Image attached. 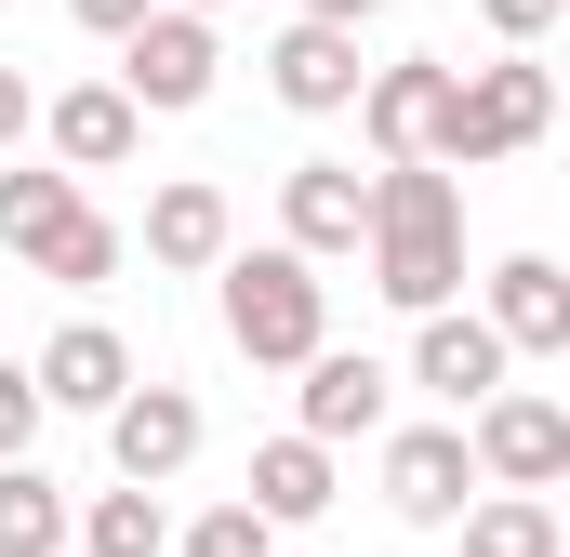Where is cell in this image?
Returning <instances> with one entry per match:
<instances>
[{"mask_svg":"<svg viewBox=\"0 0 570 557\" xmlns=\"http://www.w3.org/2000/svg\"><path fill=\"white\" fill-rule=\"evenodd\" d=\"M358 253H372V292H385L399 319H438V305L464 292V186L425 173V159H385V173H372Z\"/></svg>","mask_w":570,"mask_h":557,"instance_id":"obj_1","label":"cell"},{"mask_svg":"<svg viewBox=\"0 0 570 557\" xmlns=\"http://www.w3.org/2000/svg\"><path fill=\"white\" fill-rule=\"evenodd\" d=\"M213 278H226V345H239L253 372H305V359L332 345V278L305 266V253L266 240V253H226Z\"/></svg>","mask_w":570,"mask_h":557,"instance_id":"obj_2","label":"cell"},{"mask_svg":"<svg viewBox=\"0 0 570 557\" xmlns=\"http://www.w3.org/2000/svg\"><path fill=\"white\" fill-rule=\"evenodd\" d=\"M558 120V80L531 67V53H491V67H451V107H438V173H491V159H518V146H544Z\"/></svg>","mask_w":570,"mask_h":557,"instance_id":"obj_3","label":"cell"},{"mask_svg":"<svg viewBox=\"0 0 570 557\" xmlns=\"http://www.w3.org/2000/svg\"><path fill=\"white\" fill-rule=\"evenodd\" d=\"M213 67H226V40H213L199 13H146L134 40H120V94H134V120H186V107H213Z\"/></svg>","mask_w":570,"mask_h":557,"instance_id":"obj_4","label":"cell"},{"mask_svg":"<svg viewBox=\"0 0 570 557\" xmlns=\"http://www.w3.org/2000/svg\"><path fill=\"white\" fill-rule=\"evenodd\" d=\"M464 465H478L491 491H558V478H570V412H558V399H531V385H504V399H478Z\"/></svg>","mask_w":570,"mask_h":557,"instance_id":"obj_5","label":"cell"},{"mask_svg":"<svg viewBox=\"0 0 570 557\" xmlns=\"http://www.w3.org/2000/svg\"><path fill=\"white\" fill-rule=\"evenodd\" d=\"M107 465H120V491L186 478V465H199V399H186V385H120V412H107Z\"/></svg>","mask_w":570,"mask_h":557,"instance_id":"obj_6","label":"cell"},{"mask_svg":"<svg viewBox=\"0 0 570 557\" xmlns=\"http://www.w3.org/2000/svg\"><path fill=\"white\" fill-rule=\"evenodd\" d=\"M358 226H372V173H358V159H292V186H279V253L332 266V253H358Z\"/></svg>","mask_w":570,"mask_h":557,"instance_id":"obj_7","label":"cell"},{"mask_svg":"<svg viewBox=\"0 0 570 557\" xmlns=\"http://www.w3.org/2000/svg\"><path fill=\"white\" fill-rule=\"evenodd\" d=\"M438 107H451V67H438V53L372 67V80H358V134H372V159H425V146H438ZM425 173H438V159H425Z\"/></svg>","mask_w":570,"mask_h":557,"instance_id":"obj_8","label":"cell"},{"mask_svg":"<svg viewBox=\"0 0 570 557\" xmlns=\"http://www.w3.org/2000/svg\"><path fill=\"white\" fill-rule=\"evenodd\" d=\"M358 80H372V67H358V27H305V13H292L279 40H266V94H279V107H305V120L358 107Z\"/></svg>","mask_w":570,"mask_h":557,"instance_id":"obj_9","label":"cell"},{"mask_svg":"<svg viewBox=\"0 0 570 557\" xmlns=\"http://www.w3.org/2000/svg\"><path fill=\"white\" fill-rule=\"evenodd\" d=\"M385 385H399V372H385L372 345H318V359H305V424H292V438H318V451L385 438Z\"/></svg>","mask_w":570,"mask_h":557,"instance_id":"obj_10","label":"cell"},{"mask_svg":"<svg viewBox=\"0 0 570 557\" xmlns=\"http://www.w3.org/2000/svg\"><path fill=\"white\" fill-rule=\"evenodd\" d=\"M464 491H478L464 424H412V438H385V505H399L412 531H451V518H464Z\"/></svg>","mask_w":570,"mask_h":557,"instance_id":"obj_11","label":"cell"},{"mask_svg":"<svg viewBox=\"0 0 570 557\" xmlns=\"http://www.w3.org/2000/svg\"><path fill=\"white\" fill-rule=\"evenodd\" d=\"M40 146H53V173H120V159L146 146V120H134L120 80H67V94L40 107Z\"/></svg>","mask_w":570,"mask_h":557,"instance_id":"obj_12","label":"cell"},{"mask_svg":"<svg viewBox=\"0 0 570 557\" xmlns=\"http://www.w3.org/2000/svg\"><path fill=\"white\" fill-rule=\"evenodd\" d=\"M40 412H120V385H134V345L107 332V319H67L53 345H40Z\"/></svg>","mask_w":570,"mask_h":557,"instance_id":"obj_13","label":"cell"},{"mask_svg":"<svg viewBox=\"0 0 570 557\" xmlns=\"http://www.w3.org/2000/svg\"><path fill=\"white\" fill-rule=\"evenodd\" d=\"M412 385H438L451 412L504 399V345H491V319H464V305H438V319H412Z\"/></svg>","mask_w":570,"mask_h":557,"instance_id":"obj_14","label":"cell"},{"mask_svg":"<svg viewBox=\"0 0 570 557\" xmlns=\"http://www.w3.org/2000/svg\"><path fill=\"white\" fill-rule=\"evenodd\" d=\"M491 345H504V359H558L570 345V278L544 266V253H504V266H491Z\"/></svg>","mask_w":570,"mask_h":557,"instance_id":"obj_15","label":"cell"},{"mask_svg":"<svg viewBox=\"0 0 570 557\" xmlns=\"http://www.w3.org/2000/svg\"><path fill=\"white\" fill-rule=\"evenodd\" d=\"M226 253H239V213H226V186H199V173H186V186H159V199H146V266L213 278Z\"/></svg>","mask_w":570,"mask_h":557,"instance_id":"obj_16","label":"cell"},{"mask_svg":"<svg viewBox=\"0 0 570 557\" xmlns=\"http://www.w3.org/2000/svg\"><path fill=\"white\" fill-rule=\"evenodd\" d=\"M239 505H253L266 531L332 518V451H318V438H266V451H253V478H239Z\"/></svg>","mask_w":570,"mask_h":557,"instance_id":"obj_17","label":"cell"},{"mask_svg":"<svg viewBox=\"0 0 570 557\" xmlns=\"http://www.w3.org/2000/svg\"><path fill=\"white\" fill-rule=\"evenodd\" d=\"M67 213H80V173H53V159H40V173H0V253H13V266H40V240H53Z\"/></svg>","mask_w":570,"mask_h":557,"instance_id":"obj_18","label":"cell"},{"mask_svg":"<svg viewBox=\"0 0 570 557\" xmlns=\"http://www.w3.org/2000/svg\"><path fill=\"white\" fill-rule=\"evenodd\" d=\"M80 557H173V505L159 491H94V518H67Z\"/></svg>","mask_w":570,"mask_h":557,"instance_id":"obj_19","label":"cell"},{"mask_svg":"<svg viewBox=\"0 0 570 557\" xmlns=\"http://www.w3.org/2000/svg\"><path fill=\"white\" fill-rule=\"evenodd\" d=\"M0 557H67V491L40 465H0Z\"/></svg>","mask_w":570,"mask_h":557,"instance_id":"obj_20","label":"cell"},{"mask_svg":"<svg viewBox=\"0 0 570 557\" xmlns=\"http://www.w3.org/2000/svg\"><path fill=\"white\" fill-rule=\"evenodd\" d=\"M464 557H558V505H544V491H491V505H464Z\"/></svg>","mask_w":570,"mask_h":557,"instance_id":"obj_21","label":"cell"},{"mask_svg":"<svg viewBox=\"0 0 570 557\" xmlns=\"http://www.w3.org/2000/svg\"><path fill=\"white\" fill-rule=\"evenodd\" d=\"M40 278H67V292H107V278H120V226H107V213L80 199V213H67V226L40 240Z\"/></svg>","mask_w":570,"mask_h":557,"instance_id":"obj_22","label":"cell"},{"mask_svg":"<svg viewBox=\"0 0 570 557\" xmlns=\"http://www.w3.org/2000/svg\"><path fill=\"white\" fill-rule=\"evenodd\" d=\"M186 557H279V531L226 491V505H199V518H186Z\"/></svg>","mask_w":570,"mask_h":557,"instance_id":"obj_23","label":"cell"},{"mask_svg":"<svg viewBox=\"0 0 570 557\" xmlns=\"http://www.w3.org/2000/svg\"><path fill=\"white\" fill-rule=\"evenodd\" d=\"M478 13H491V40H504V53H531V40H544V27H558L570 0H478Z\"/></svg>","mask_w":570,"mask_h":557,"instance_id":"obj_24","label":"cell"},{"mask_svg":"<svg viewBox=\"0 0 570 557\" xmlns=\"http://www.w3.org/2000/svg\"><path fill=\"white\" fill-rule=\"evenodd\" d=\"M27 424H40V385H27V372H13V359H0V465H13V451H27Z\"/></svg>","mask_w":570,"mask_h":557,"instance_id":"obj_25","label":"cell"},{"mask_svg":"<svg viewBox=\"0 0 570 557\" xmlns=\"http://www.w3.org/2000/svg\"><path fill=\"white\" fill-rule=\"evenodd\" d=\"M67 13H80V27H107V40H134V27L159 13V0H67Z\"/></svg>","mask_w":570,"mask_h":557,"instance_id":"obj_26","label":"cell"},{"mask_svg":"<svg viewBox=\"0 0 570 557\" xmlns=\"http://www.w3.org/2000/svg\"><path fill=\"white\" fill-rule=\"evenodd\" d=\"M27 120H40V94H27V67H0V146L27 134Z\"/></svg>","mask_w":570,"mask_h":557,"instance_id":"obj_27","label":"cell"},{"mask_svg":"<svg viewBox=\"0 0 570 557\" xmlns=\"http://www.w3.org/2000/svg\"><path fill=\"white\" fill-rule=\"evenodd\" d=\"M305 27H358V13H385V0H292Z\"/></svg>","mask_w":570,"mask_h":557,"instance_id":"obj_28","label":"cell"},{"mask_svg":"<svg viewBox=\"0 0 570 557\" xmlns=\"http://www.w3.org/2000/svg\"><path fill=\"white\" fill-rule=\"evenodd\" d=\"M159 13H199V27H213V13H226V0H159Z\"/></svg>","mask_w":570,"mask_h":557,"instance_id":"obj_29","label":"cell"}]
</instances>
